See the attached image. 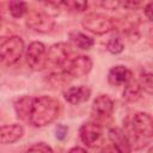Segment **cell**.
I'll return each mask as SVG.
<instances>
[{
    "label": "cell",
    "instance_id": "cell-1",
    "mask_svg": "<svg viewBox=\"0 0 153 153\" xmlns=\"http://www.w3.org/2000/svg\"><path fill=\"white\" fill-rule=\"evenodd\" d=\"M60 114V103L49 96H39L33 98L30 123L33 127H45L55 121Z\"/></svg>",
    "mask_w": 153,
    "mask_h": 153
},
{
    "label": "cell",
    "instance_id": "cell-2",
    "mask_svg": "<svg viewBox=\"0 0 153 153\" xmlns=\"http://www.w3.org/2000/svg\"><path fill=\"white\" fill-rule=\"evenodd\" d=\"M130 143L137 142L139 139H149L153 136V117L146 112H136L130 122L126 121L124 129Z\"/></svg>",
    "mask_w": 153,
    "mask_h": 153
},
{
    "label": "cell",
    "instance_id": "cell-3",
    "mask_svg": "<svg viewBox=\"0 0 153 153\" xmlns=\"http://www.w3.org/2000/svg\"><path fill=\"white\" fill-rule=\"evenodd\" d=\"M24 53V41L19 36H10L0 44V56L2 63L12 66L19 61Z\"/></svg>",
    "mask_w": 153,
    "mask_h": 153
},
{
    "label": "cell",
    "instance_id": "cell-4",
    "mask_svg": "<svg viewBox=\"0 0 153 153\" xmlns=\"http://www.w3.org/2000/svg\"><path fill=\"white\" fill-rule=\"evenodd\" d=\"M81 25L94 35H104L114 29V20L105 14L92 12L82 18Z\"/></svg>",
    "mask_w": 153,
    "mask_h": 153
},
{
    "label": "cell",
    "instance_id": "cell-5",
    "mask_svg": "<svg viewBox=\"0 0 153 153\" xmlns=\"http://www.w3.org/2000/svg\"><path fill=\"white\" fill-rule=\"evenodd\" d=\"M47 48L42 42H31L26 50V62L33 71H42L47 66Z\"/></svg>",
    "mask_w": 153,
    "mask_h": 153
},
{
    "label": "cell",
    "instance_id": "cell-6",
    "mask_svg": "<svg viewBox=\"0 0 153 153\" xmlns=\"http://www.w3.org/2000/svg\"><path fill=\"white\" fill-rule=\"evenodd\" d=\"M81 141L91 148H97L103 143V130L97 122H86L79 129Z\"/></svg>",
    "mask_w": 153,
    "mask_h": 153
},
{
    "label": "cell",
    "instance_id": "cell-7",
    "mask_svg": "<svg viewBox=\"0 0 153 153\" xmlns=\"http://www.w3.org/2000/svg\"><path fill=\"white\" fill-rule=\"evenodd\" d=\"M25 23L29 29L41 33L49 32L55 26V22L53 17L48 16L45 12H37V11L29 12L26 16Z\"/></svg>",
    "mask_w": 153,
    "mask_h": 153
},
{
    "label": "cell",
    "instance_id": "cell-8",
    "mask_svg": "<svg viewBox=\"0 0 153 153\" xmlns=\"http://www.w3.org/2000/svg\"><path fill=\"white\" fill-rule=\"evenodd\" d=\"M69 47L66 43H55L53 44L47 53V65L54 67H65L69 60Z\"/></svg>",
    "mask_w": 153,
    "mask_h": 153
},
{
    "label": "cell",
    "instance_id": "cell-9",
    "mask_svg": "<svg viewBox=\"0 0 153 153\" xmlns=\"http://www.w3.org/2000/svg\"><path fill=\"white\" fill-rule=\"evenodd\" d=\"M63 69L69 74L72 79L74 78H81L86 74L90 73L92 69V60L90 56L86 55H79L74 59H72L65 67Z\"/></svg>",
    "mask_w": 153,
    "mask_h": 153
},
{
    "label": "cell",
    "instance_id": "cell-10",
    "mask_svg": "<svg viewBox=\"0 0 153 153\" xmlns=\"http://www.w3.org/2000/svg\"><path fill=\"white\" fill-rule=\"evenodd\" d=\"M114 111V102L106 94L98 96L92 104V116L97 120H106L112 115Z\"/></svg>",
    "mask_w": 153,
    "mask_h": 153
},
{
    "label": "cell",
    "instance_id": "cell-11",
    "mask_svg": "<svg viewBox=\"0 0 153 153\" xmlns=\"http://www.w3.org/2000/svg\"><path fill=\"white\" fill-rule=\"evenodd\" d=\"M91 96V88L88 86L85 85H80V86H72L68 87L67 90L63 91V97L65 99L74 105L85 103Z\"/></svg>",
    "mask_w": 153,
    "mask_h": 153
},
{
    "label": "cell",
    "instance_id": "cell-12",
    "mask_svg": "<svg viewBox=\"0 0 153 153\" xmlns=\"http://www.w3.org/2000/svg\"><path fill=\"white\" fill-rule=\"evenodd\" d=\"M131 72L126 66H115L109 71L108 80L112 86L126 85L131 80Z\"/></svg>",
    "mask_w": 153,
    "mask_h": 153
},
{
    "label": "cell",
    "instance_id": "cell-13",
    "mask_svg": "<svg viewBox=\"0 0 153 153\" xmlns=\"http://www.w3.org/2000/svg\"><path fill=\"white\" fill-rule=\"evenodd\" d=\"M109 139L118 149H121L122 153H130L131 151V143L126 134V131L121 128L114 127L109 130Z\"/></svg>",
    "mask_w": 153,
    "mask_h": 153
},
{
    "label": "cell",
    "instance_id": "cell-14",
    "mask_svg": "<svg viewBox=\"0 0 153 153\" xmlns=\"http://www.w3.org/2000/svg\"><path fill=\"white\" fill-rule=\"evenodd\" d=\"M23 134H24V128L22 124L13 123V124H8V126H2L1 130H0L1 143H4V145L14 143L23 136Z\"/></svg>",
    "mask_w": 153,
    "mask_h": 153
},
{
    "label": "cell",
    "instance_id": "cell-15",
    "mask_svg": "<svg viewBox=\"0 0 153 153\" xmlns=\"http://www.w3.org/2000/svg\"><path fill=\"white\" fill-rule=\"evenodd\" d=\"M32 103H33V98L30 97V96H23L19 99L16 100L14 110H16V114H17L18 118L24 120V121L25 120H30Z\"/></svg>",
    "mask_w": 153,
    "mask_h": 153
},
{
    "label": "cell",
    "instance_id": "cell-16",
    "mask_svg": "<svg viewBox=\"0 0 153 153\" xmlns=\"http://www.w3.org/2000/svg\"><path fill=\"white\" fill-rule=\"evenodd\" d=\"M141 86L139 82L130 80L128 84L124 85V90H123V98L127 102H136L137 99H140L141 97Z\"/></svg>",
    "mask_w": 153,
    "mask_h": 153
},
{
    "label": "cell",
    "instance_id": "cell-17",
    "mask_svg": "<svg viewBox=\"0 0 153 153\" xmlns=\"http://www.w3.org/2000/svg\"><path fill=\"white\" fill-rule=\"evenodd\" d=\"M69 38L80 49H90L94 44L93 38H91L90 36H86L85 33H82L80 31H72V32H69Z\"/></svg>",
    "mask_w": 153,
    "mask_h": 153
},
{
    "label": "cell",
    "instance_id": "cell-18",
    "mask_svg": "<svg viewBox=\"0 0 153 153\" xmlns=\"http://www.w3.org/2000/svg\"><path fill=\"white\" fill-rule=\"evenodd\" d=\"M72 78L69 76V74L62 68L61 71L59 72H53L48 75L47 78V81H49L53 86H60V85H65L67 84L68 81H71Z\"/></svg>",
    "mask_w": 153,
    "mask_h": 153
},
{
    "label": "cell",
    "instance_id": "cell-19",
    "mask_svg": "<svg viewBox=\"0 0 153 153\" xmlns=\"http://www.w3.org/2000/svg\"><path fill=\"white\" fill-rule=\"evenodd\" d=\"M8 11L12 17L20 18L27 12V5L26 2H22V1H10Z\"/></svg>",
    "mask_w": 153,
    "mask_h": 153
},
{
    "label": "cell",
    "instance_id": "cell-20",
    "mask_svg": "<svg viewBox=\"0 0 153 153\" xmlns=\"http://www.w3.org/2000/svg\"><path fill=\"white\" fill-rule=\"evenodd\" d=\"M60 5L67 7L72 12H84L87 8V1H75V0H68L59 2Z\"/></svg>",
    "mask_w": 153,
    "mask_h": 153
},
{
    "label": "cell",
    "instance_id": "cell-21",
    "mask_svg": "<svg viewBox=\"0 0 153 153\" xmlns=\"http://www.w3.org/2000/svg\"><path fill=\"white\" fill-rule=\"evenodd\" d=\"M106 49L108 51H110L111 54H120L123 51L124 49V45H123V42L121 38L118 37H115V38H110L106 43Z\"/></svg>",
    "mask_w": 153,
    "mask_h": 153
},
{
    "label": "cell",
    "instance_id": "cell-22",
    "mask_svg": "<svg viewBox=\"0 0 153 153\" xmlns=\"http://www.w3.org/2000/svg\"><path fill=\"white\" fill-rule=\"evenodd\" d=\"M140 86L148 93H153V73H145L140 78Z\"/></svg>",
    "mask_w": 153,
    "mask_h": 153
},
{
    "label": "cell",
    "instance_id": "cell-23",
    "mask_svg": "<svg viewBox=\"0 0 153 153\" xmlns=\"http://www.w3.org/2000/svg\"><path fill=\"white\" fill-rule=\"evenodd\" d=\"M26 153H54L51 147L48 146L47 143L44 142H37V143H33L27 151Z\"/></svg>",
    "mask_w": 153,
    "mask_h": 153
},
{
    "label": "cell",
    "instance_id": "cell-24",
    "mask_svg": "<svg viewBox=\"0 0 153 153\" xmlns=\"http://www.w3.org/2000/svg\"><path fill=\"white\" fill-rule=\"evenodd\" d=\"M44 8H45V13L50 17H56L59 16L60 13V4H56V2H53V1H48V2H44L43 4Z\"/></svg>",
    "mask_w": 153,
    "mask_h": 153
},
{
    "label": "cell",
    "instance_id": "cell-25",
    "mask_svg": "<svg viewBox=\"0 0 153 153\" xmlns=\"http://www.w3.org/2000/svg\"><path fill=\"white\" fill-rule=\"evenodd\" d=\"M67 133H68V128L63 124H59L55 129V135H56V139L59 140H63L67 136Z\"/></svg>",
    "mask_w": 153,
    "mask_h": 153
},
{
    "label": "cell",
    "instance_id": "cell-26",
    "mask_svg": "<svg viewBox=\"0 0 153 153\" xmlns=\"http://www.w3.org/2000/svg\"><path fill=\"white\" fill-rule=\"evenodd\" d=\"M143 12H145V16H146L149 20H153V1H152V2H148V4L143 7Z\"/></svg>",
    "mask_w": 153,
    "mask_h": 153
},
{
    "label": "cell",
    "instance_id": "cell-27",
    "mask_svg": "<svg viewBox=\"0 0 153 153\" xmlns=\"http://www.w3.org/2000/svg\"><path fill=\"white\" fill-rule=\"evenodd\" d=\"M100 153H122V152L115 145H106L105 147H103Z\"/></svg>",
    "mask_w": 153,
    "mask_h": 153
},
{
    "label": "cell",
    "instance_id": "cell-28",
    "mask_svg": "<svg viewBox=\"0 0 153 153\" xmlns=\"http://www.w3.org/2000/svg\"><path fill=\"white\" fill-rule=\"evenodd\" d=\"M118 5H121V2H118V1H105V2H102V6H104L105 8H110V10L116 8Z\"/></svg>",
    "mask_w": 153,
    "mask_h": 153
},
{
    "label": "cell",
    "instance_id": "cell-29",
    "mask_svg": "<svg viewBox=\"0 0 153 153\" xmlns=\"http://www.w3.org/2000/svg\"><path fill=\"white\" fill-rule=\"evenodd\" d=\"M122 5L128 8H136L141 5V2L140 1H126V2H122Z\"/></svg>",
    "mask_w": 153,
    "mask_h": 153
},
{
    "label": "cell",
    "instance_id": "cell-30",
    "mask_svg": "<svg viewBox=\"0 0 153 153\" xmlns=\"http://www.w3.org/2000/svg\"><path fill=\"white\" fill-rule=\"evenodd\" d=\"M68 153H87V151L81 147H73L68 151Z\"/></svg>",
    "mask_w": 153,
    "mask_h": 153
},
{
    "label": "cell",
    "instance_id": "cell-31",
    "mask_svg": "<svg viewBox=\"0 0 153 153\" xmlns=\"http://www.w3.org/2000/svg\"><path fill=\"white\" fill-rule=\"evenodd\" d=\"M147 153H153V147H151V148L147 151Z\"/></svg>",
    "mask_w": 153,
    "mask_h": 153
}]
</instances>
